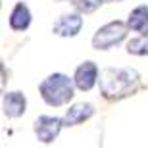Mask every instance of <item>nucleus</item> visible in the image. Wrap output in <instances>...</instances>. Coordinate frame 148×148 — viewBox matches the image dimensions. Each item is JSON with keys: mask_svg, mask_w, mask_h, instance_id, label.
Returning a JSON list of instances; mask_svg holds the SVG:
<instances>
[{"mask_svg": "<svg viewBox=\"0 0 148 148\" xmlns=\"http://www.w3.org/2000/svg\"><path fill=\"white\" fill-rule=\"evenodd\" d=\"M98 87L106 100H121L138 90L140 75L133 67H106L100 71Z\"/></svg>", "mask_w": 148, "mask_h": 148, "instance_id": "obj_1", "label": "nucleus"}, {"mask_svg": "<svg viewBox=\"0 0 148 148\" xmlns=\"http://www.w3.org/2000/svg\"><path fill=\"white\" fill-rule=\"evenodd\" d=\"M73 83L64 73H52L38 83V92L48 106H64L73 98Z\"/></svg>", "mask_w": 148, "mask_h": 148, "instance_id": "obj_2", "label": "nucleus"}, {"mask_svg": "<svg viewBox=\"0 0 148 148\" xmlns=\"http://www.w3.org/2000/svg\"><path fill=\"white\" fill-rule=\"evenodd\" d=\"M127 29H129V25L125 21H117V19L102 25L92 37V48L94 50L114 48L115 44H119L127 37Z\"/></svg>", "mask_w": 148, "mask_h": 148, "instance_id": "obj_3", "label": "nucleus"}, {"mask_svg": "<svg viewBox=\"0 0 148 148\" xmlns=\"http://www.w3.org/2000/svg\"><path fill=\"white\" fill-rule=\"evenodd\" d=\"M62 127H64V117L60 119L56 115H38L35 121V135L40 143L50 144L58 138Z\"/></svg>", "mask_w": 148, "mask_h": 148, "instance_id": "obj_4", "label": "nucleus"}, {"mask_svg": "<svg viewBox=\"0 0 148 148\" xmlns=\"http://www.w3.org/2000/svg\"><path fill=\"white\" fill-rule=\"evenodd\" d=\"M83 27L81 14H64L52 25V33L58 37H75Z\"/></svg>", "mask_w": 148, "mask_h": 148, "instance_id": "obj_5", "label": "nucleus"}, {"mask_svg": "<svg viewBox=\"0 0 148 148\" xmlns=\"http://www.w3.org/2000/svg\"><path fill=\"white\" fill-rule=\"evenodd\" d=\"M73 81H75V87L79 90H90L96 85V81H98V67H96V64L94 62H83L81 66L75 69Z\"/></svg>", "mask_w": 148, "mask_h": 148, "instance_id": "obj_6", "label": "nucleus"}, {"mask_svg": "<svg viewBox=\"0 0 148 148\" xmlns=\"http://www.w3.org/2000/svg\"><path fill=\"white\" fill-rule=\"evenodd\" d=\"M25 108H27V100L23 96V92H6L2 96V110L4 115L8 117H19V115L25 114Z\"/></svg>", "mask_w": 148, "mask_h": 148, "instance_id": "obj_7", "label": "nucleus"}, {"mask_svg": "<svg viewBox=\"0 0 148 148\" xmlns=\"http://www.w3.org/2000/svg\"><path fill=\"white\" fill-rule=\"evenodd\" d=\"M94 115V106L88 104V102H79V104H73L69 110L66 112L64 115V125L66 127H73V125H79L83 121L90 119Z\"/></svg>", "mask_w": 148, "mask_h": 148, "instance_id": "obj_8", "label": "nucleus"}, {"mask_svg": "<svg viewBox=\"0 0 148 148\" xmlns=\"http://www.w3.org/2000/svg\"><path fill=\"white\" fill-rule=\"evenodd\" d=\"M31 25V12L25 2H17L10 14V27L14 31H25Z\"/></svg>", "mask_w": 148, "mask_h": 148, "instance_id": "obj_9", "label": "nucleus"}, {"mask_svg": "<svg viewBox=\"0 0 148 148\" xmlns=\"http://www.w3.org/2000/svg\"><path fill=\"white\" fill-rule=\"evenodd\" d=\"M127 25L131 31H137L140 35H148V6H137L129 14Z\"/></svg>", "mask_w": 148, "mask_h": 148, "instance_id": "obj_10", "label": "nucleus"}, {"mask_svg": "<svg viewBox=\"0 0 148 148\" xmlns=\"http://www.w3.org/2000/svg\"><path fill=\"white\" fill-rule=\"evenodd\" d=\"M127 52L133 56H148V35H140L138 38H131L127 42Z\"/></svg>", "mask_w": 148, "mask_h": 148, "instance_id": "obj_11", "label": "nucleus"}, {"mask_svg": "<svg viewBox=\"0 0 148 148\" xmlns=\"http://www.w3.org/2000/svg\"><path fill=\"white\" fill-rule=\"evenodd\" d=\"M102 2H104V0H73L75 8L81 12V14H90V12H94Z\"/></svg>", "mask_w": 148, "mask_h": 148, "instance_id": "obj_12", "label": "nucleus"}, {"mask_svg": "<svg viewBox=\"0 0 148 148\" xmlns=\"http://www.w3.org/2000/svg\"><path fill=\"white\" fill-rule=\"evenodd\" d=\"M110 2H121V0H110Z\"/></svg>", "mask_w": 148, "mask_h": 148, "instance_id": "obj_13", "label": "nucleus"}]
</instances>
